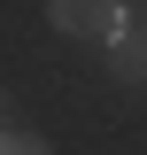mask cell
Listing matches in <instances>:
<instances>
[{"label":"cell","instance_id":"cell-1","mask_svg":"<svg viewBox=\"0 0 147 155\" xmlns=\"http://www.w3.org/2000/svg\"><path fill=\"white\" fill-rule=\"evenodd\" d=\"M47 16L70 39H116L124 31V0H47Z\"/></svg>","mask_w":147,"mask_h":155},{"label":"cell","instance_id":"cell-2","mask_svg":"<svg viewBox=\"0 0 147 155\" xmlns=\"http://www.w3.org/2000/svg\"><path fill=\"white\" fill-rule=\"evenodd\" d=\"M116 78H132V85H147V31H116Z\"/></svg>","mask_w":147,"mask_h":155},{"label":"cell","instance_id":"cell-3","mask_svg":"<svg viewBox=\"0 0 147 155\" xmlns=\"http://www.w3.org/2000/svg\"><path fill=\"white\" fill-rule=\"evenodd\" d=\"M0 155H47L39 140H0Z\"/></svg>","mask_w":147,"mask_h":155}]
</instances>
